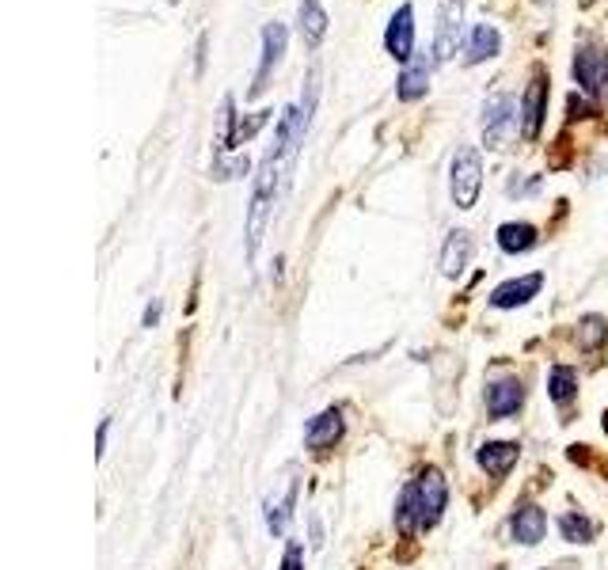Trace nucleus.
<instances>
[{
  "instance_id": "nucleus-3",
  "label": "nucleus",
  "mask_w": 608,
  "mask_h": 570,
  "mask_svg": "<svg viewBox=\"0 0 608 570\" xmlns=\"http://www.w3.org/2000/svg\"><path fill=\"white\" fill-rule=\"evenodd\" d=\"M521 130V107L513 95H491L483 107V145L487 149H506Z\"/></svg>"
},
{
  "instance_id": "nucleus-22",
  "label": "nucleus",
  "mask_w": 608,
  "mask_h": 570,
  "mask_svg": "<svg viewBox=\"0 0 608 570\" xmlns=\"http://www.w3.org/2000/svg\"><path fill=\"white\" fill-rule=\"evenodd\" d=\"M605 339H608V323L601 320V316H586V320L578 323V346H582V350H597Z\"/></svg>"
},
{
  "instance_id": "nucleus-26",
  "label": "nucleus",
  "mask_w": 608,
  "mask_h": 570,
  "mask_svg": "<svg viewBox=\"0 0 608 570\" xmlns=\"http://www.w3.org/2000/svg\"><path fill=\"white\" fill-rule=\"evenodd\" d=\"M605 430H608V415H605Z\"/></svg>"
},
{
  "instance_id": "nucleus-18",
  "label": "nucleus",
  "mask_w": 608,
  "mask_h": 570,
  "mask_svg": "<svg viewBox=\"0 0 608 570\" xmlns=\"http://www.w3.org/2000/svg\"><path fill=\"white\" fill-rule=\"evenodd\" d=\"M540 244V236H536V228L529 221H510V225L498 228V247L506 251V255H525L532 247Z\"/></svg>"
},
{
  "instance_id": "nucleus-9",
  "label": "nucleus",
  "mask_w": 608,
  "mask_h": 570,
  "mask_svg": "<svg viewBox=\"0 0 608 570\" xmlns=\"http://www.w3.org/2000/svg\"><path fill=\"white\" fill-rule=\"evenodd\" d=\"M540 289H544V274L536 270V274H525V278H513V282L498 285L491 293V304L494 308H521V304H529Z\"/></svg>"
},
{
  "instance_id": "nucleus-5",
  "label": "nucleus",
  "mask_w": 608,
  "mask_h": 570,
  "mask_svg": "<svg viewBox=\"0 0 608 570\" xmlns=\"http://www.w3.org/2000/svg\"><path fill=\"white\" fill-rule=\"evenodd\" d=\"M544 114H548V76H544V69H536L529 88H525V99H521V133H525L529 141L540 137Z\"/></svg>"
},
{
  "instance_id": "nucleus-23",
  "label": "nucleus",
  "mask_w": 608,
  "mask_h": 570,
  "mask_svg": "<svg viewBox=\"0 0 608 570\" xmlns=\"http://www.w3.org/2000/svg\"><path fill=\"white\" fill-rule=\"evenodd\" d=\"M282 570H304V548L297 544V540H289V544H285Z\"/></svg>"
},
{
  "instance_id": "nucleus-21",
  "label": "nucleus",
  "mask_w": 608,
  "mask_h": 570,
  "mask_svg": "<svg viewBox=\"0 0 608 570\" xmlns=\"http://www.w3.org/2000/svg\"><path fill=\"white\" fill-rule=\"evenodd\" d=\"M559 532H563V540H570V544H589V540L597 536V525H593L589 517H582V513H563V517H559Z\"/></svg>"
},
{
  "instance_id": "nucleus-13",
  "label": "nucleus",
  "mask_w": 608,
  "mask_h": 570,
  "mask_svg": "<svg viewBox=\"0 0 608 570\" xmlns=\"http://www.w3.org/2000/svg\"><path fill=\"white\" fill-rule=\"evenodd\" d=\"M517 456H521V449H517L513 441H487V445L479 449V468L487 475H494V479H506L510 468L517 464Z\"/></svg>"
},
{
  "instance_id": "nucleus-4",
  "label": "nucleus",
  "mask_w": 608,
  "mask_h": 570,
  "mask_svg": "<svg viewBox=\"0 0 608 570\" xmlns=\"http://www.w3.org/2000/svg\"><path fill=\"white\" fill-rule=\"evenodd\" d=\"M574 80L582 84V92L589 95H601L608 88V54L601 46H578L574 50V65H570Z\"/></svg>"
},
{
  "instance_id": "nucleus-20",
  "label": "nucleus",
  "mask_w": 608,
  "mask_h": 570,
  "mask_svg": "<svg viewBox=\"0 0 608 570\" xmlns=\"http://www.w3.org/2000/svg\"><path fill=\"white\" fill-rule=\"evenodd\" d=\"M293 498H297V483H289L278 502H274V498L266 502V529L274 532V536H282V532L289 529V517H293Z\"/></svg>"
},
{
  "instance_id": "nucleus-17",
  "label": "nucleus",
  "mask_w": 608,
  "mask_h": 570,
  "mask_svg": "<svg viewBox=\"0 0 608 570\" xmlns=\"http://www.w3.org/2000/svg\"><path fill=\"white\" fill-rule=\"evenodd\" d=\"M426 80H430V61H426V57H418V61H411V65L399 73L396 95L403 99V103H415V99H422V95H426V88H430Z\"/></svg>"
},
{
  "instance_id": "nucleus-24",
  "label": "nucleus",
  "mask_w": 608,
  "mask_h": 570,
  "mask_svg": "<svg viewBox=\"0 0 608 570\" xmlns=\"http://www.w3.org/2000/svg\"><path fill=\"white\" fill-rule=\"evenodd\" d=\"M107 430H111V422L103 418V426H99V437H95V456L107 453Z\"/></svg>"
},
{
  "instance_id": "nucleus-19",
  "label": "nucleus",
  "mask_w": 608,
  "mask_h": 570,
  "mask_svg": "<svg viewBox=\"0 0 608 570\" xmlns=\"http://www.w3.org/2000/svg\"><path fill=\"white\" fill-rule=\"evenodd\" d=\"M548 396L559 403V407H567L570 399L578 396V373L570 369V365H551L548 373Z\"/></svg>"
},
{
  "instance_id": "nucleus-16",
  "label": "nucleus",
  "mask_w": 608,
  "mask_h": 570,
  "mask_svg": "<svg viewBox=\"0 0 608 570\" xmlns=\"http://www.w3.org/2000/svg\"><path fill=\"white\" fill-rule=\"evenodd\" d=\"M297 31L308 50H316L327 35V12L320 8V0H301V12H297Z\"/></svg>"
},
{
  "instance_id": "nucleus-6",
  "label": "nucleus",
  "mask_w": 608,
  "mask_h": 570,
  "mask_svg": "<svg viewBox=\"0 0 608 570\" xmlns=\"http://www.w3.org/2000/svg\"><path fill=\"white\" fill-rule=\"evenodd\" d=\"M285 42H289L285 23H278V19H274V23H266V27H263V57H259V69H255L251 99L266 92V80H270V73L278 69V61H282V54H285Z\"/></svg>"
},
{
  "instance_id": "nucleus-1",
  "label": "nucleus",
  "mask_w": 608,
  "mask_h": 570,
  "mask_svg": "<svg viewBox=\"0 0 608 570\" xmlns=\"http://www.w3.org/2000/svg\"><path fill=\"white\" fill-rule=\"evenodd\" d=\"M445 502H449V487H445V475L437 468H426V472L411 479L396 502V525L399 532H426L434 529L445 513Z\"/></svg>"
},
{
  "instance_id": "nucleus-2",
  "label": "nucleus",
  "mask_w": 608,
  "mask_h": 570,
  "mask_svg": "<svg viewBox=\"0 0 608 570\" xmlns=\"http://www.w3.org/2000/svg\"><path fill=\"white\" fill-rule=\"evenodd\" d=\"M483 190V156L475 145H460L449 164V194H453L456 209H472Z\"/></svg>"
},
{
  "instance_id": "nucleus-15",
  "label": "nucleus",
  "mask_w": 608,
  "mask_h": 570,
  "mask_svg": "<svg viewBox=\"0 0 608 570\" xmlns=\"http://www.w3.org/2000/svg\"><path fill=\"white\" fill-rule=\"evenodd\" d=\"M502 50V35L494 31L491 23H475L472 35H468V50H464V65H479V61H491Z\"/></svg>"
},
{
  "instance_id": "nucleus-8",
  "label": "nucleus",
  "mask_w": 608,
  "mask_h": 570,
  "mask_svg": "<svg viewBox=\"0 0 608 570\" xmlns=\"http://www.w3.org/2000/svg\"><path fill=\"white\" fill-rule=\"evenodd\" d=\"M384 50L403 65L411 61V54H415V8L411 4H399V12L384 31Z\"/></svg>"
},
{
  "instance_id": "nucleus-11",
  "label": "nucleus",
  "mask_w": 608,
  "mask_h": 570,
  "mask_svg": "<svg viewBox=\"0 0 608 570\" xmlns=\"http://www.w3.org/2000/svg\"><path fill=\"white\" fill-rule=\"evenodd\" d=\"M521 399H525V388H521V380H517V377L494 380L491 388H487V415H491V418L517 415Z\"/></svg>"
},
{
  "instance_id": "nucleus-14",
  "label": "nucleus",
  "mask_w": 608,
  "mask_h": 570,
  "mask_svg": "<svg viewBox=\"0 0 608 570\" xmlns=\"http://www.w3.org/2000/svg\"><path fill=\"white\" fill-rule=\"evenodd\" d=\"M468 259H472V236L464 228H456V232H449L445 247H441V274L445 278H460Z\"/></svg>"
},
{
  "instance_id": "nucleus-12",
  "label": "nucleus",
  "mask_w": 608,
  "mask_h": 570,
  "mask_svg": "<svg viewBox=\"0 0 608 570\" xmlns=\"http://www.w3.org/2000/svg\"><path fill=\"white\" fill-rule=\"evenodd\" d=\"M513 536H517V544H540L544 540V532H548V513L540 510V506H532V502H525V506H517V513H513Z\"/></svg>"
},
{
  "instance_id": "nucleus-7",
  "label": "nucleus",
  "mask_w": 608,
  "mask_h": 570,
  "mask_svg": "<svg viewBox=\"0 0 608 570\" xmlns=\"http://www.w3.org/2000/svg\"><path fill=\"white\" fill-rule=\"evenodd\" d=\"M460 19H464V0H445L437 12V35H434V61L445 65L456 54L460 42Z\"/></svg>"
},
{
  "instance_id": "nucleus-10",
  "label": "nucleus",
  "mask_w": 608,
  "mask_h": 570,
  "mask_svg": "<svg viewBox=\"0 0 608 570\" xmlns=\"http://www.w3.org/2000/svg\"><path fill=\"white\" fill-rule=\"evenodd\" d=\"M342 437V411L339 407H331V411H323L308 422V430H304V445L312 449V453H327L335 441Z\"/></svg>"
},
{
  "instance_id": "nucleus-25",
  "label": "nucleus",
  "mask_w": 608,
  "mask_h": 570,
  "mask_svg": "<svg viewBox=\"0 0 608 570\" xmlns=\"http://www.w3.org/2000/svg\"><path fill=\"white\" fill-rule=\"evenodd\" d=\"M156 320H160V304H149V308H145V327H152Z\"/></svg>"
}]
</instances>
